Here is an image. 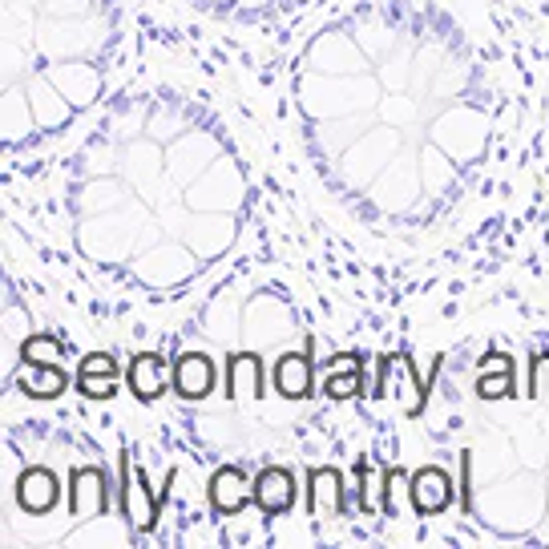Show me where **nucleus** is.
<instances>
[{"mask_svg":"<svg viewBox=\"0 0 549 549\" xmlns=\"http://www.w3.org/2000/svg\"><path fill=\"white\" fill-rule=\"evenodd\" d=\"M17 497L29 513H49L53 501H57V477L49 469H29L21 481H17Z\"/></svg>","mask_w":549,"mask_h":549,"instance_id":"nucleus-3","label":"nucleus"},{"mask_svg":"<svg viewBox=\"0 0 549 549\" xmlns=\"http://www.w3.org/2000/svg\"><path fill=\"white\" fill-rule=\"evenodd\" d=\"M81 376H118V364L109 352H93L81 360Z\"/></svg>","mask_w":549,"mask_h":549,"instance_id":"nucleus-16","label":"nucleus"},{"mask_svg":"<svg viewBox=\"0 0 549 549\" xmlns=\"http://www.w3.org/2000/svg\"><path fill=\"white\" fill-rule=\"evenodd\" d=\"M77 388H81V396H89V400H109V396L118 392V376H81Z\"/></svg>","mask_w":549,"mask_h":549,"instance_id":"nucleus-15","label":"nucleus"},{"mask_svg":"<svg viewBox=\"0 0 549 549\" xmlns=\"http://www.w3.org/2000/svg\"><path fill=\"white\" fill-rule=\"evenodd\" d=\"M210 501L218 513H235L247 501V477L239 469H218L210 477Z\"/></svg>","mask_w":549,"mask_h":549,"instance_id":"nucleus-6","label":"nucleus"},{"mask_svg":"<svg viewBox=\"0 0 549 549\" xmlns=\"http://www.w3.org/2000/svg\"><path fill=\"white\" fill-rule=\"evenodd\" d=\"M255 501H259L263 513H283V509H291V501H295V481H291V473H287V469H267V473L259 477V485H255Z\"/></svg>","mask_w":549,"mask_h":549,"instance_id":"nucleus-4","label":"nucleus"},{"mask_svg":"<svg viewBox=\"0 0 549 549\" xmlns=\"http://www.w3.org/2000/svg\"><path fill=\"white\" fill-rule=\"evenodd\" d=\"M101 501H105V493H101V473H97V469H77V473H73V509H77V517L97 513Z\"/></svg>","mask_w":549,"mask_h":549,"instance_id":"nucleus-10","label":"nucleus"},{"mask_svg":"<svg viewBox=\"0 0 549 549\" xmlns=\"http://www.w3.org/2000/svg\"><path fill=\"white\" fill-rule=\"evenodd\" d=\"M21 356H25V364H57L61 344H57V340H45V336H33V340H25Z\"/></svg>","mask_w":549,"mask_h":549,"instance_id":"nucleus-13","label":"nucleus"},{"mask_svg":"<svg viewBox=\"0 0 549 549\" xmlns=\"http://www.w3.org/2000/svg\"><path fill=\"white\" fill-rule=\"evenodd\" d=\"M21 388L33 396V400H49V396H61L65 392V372L57 364H29L21 372Z\"/></svg>","mask_w":549,"mask_h":549,"instance_id":"nucleus-8","label":"nucleus"},{"mask_svg":"<svg viewBox=\"0 0 549 549\" xmlns=\"http://www.w3.org/2000/svg\"><path fill=\"white\" fill-rule=\"evenodd\" d=\"M311 489H315V501H319L323 509H332V505L340 501V477H336L332 469H319V473L311 477Z\"/></svg>","mask_w":549,"mask_h":549,"instance_id":"nucleus-14","label":"nucleus"},{"mask_svg":"<svg viewBox=\"0 0 549 549\" xmlns=\"http://www.w3.org/2000/svg\"><path fill=\"white\" fill-rule=\"evenodd\" d=\"M174 388H178L186 400L210 396V388H214V364H210V356L186 352V356L178 360V368H174Z\"/></svg>","mask_w":549,"mask_h":549,"instance_id":"nucleus-1","label":"nucleus"},{"mask_svg":"<svg viewBox=\"0 0 549 549\" xmlns=\"http://www.w3.org/2000/svg\"><path fill=\"white\" fill-rule=\"evenodd\" d=\"M453 501V485L441 469H420L412 481V509L416 513H441Z\"/></svg>","mask_w":549,"mask_h":549,"instance_id":"nucleus-2","label":"nucleus"},{"mask_svg":"<svg viewBox=\"0 0 549 549\" xmlns=\"http://www.w3.org/2000/svg\"><path fill=\"white\" fill-rule=\"evenodd\" d=\"M513 388V368L505 356H489L481 364V380H477V396L481 400H497V396H509Z\"/></svg>","mask_w":549,"mask_h":549,"instance_id":"nucleus-9","label":"nucleus"},{"mask_svg":"<svg viewBox=\"0 0 549 549\" xmlns=\"http://www.w3.org/2000/svg\"><path fill=\"white\" fill-rule=\"evenodd\" d=\"M259 360L255 356H235L231 360V396L239 400V396H251V400H259Z\"/></svg>","mask_w":549,"mask_h":549,"instance_id":"nucleus-12","label":"nucleus"},{"mask_svg":"<svg viewBox=\"0 0 549 549\" xmlns=\"http://www.w3.org/2000/svg\"><path fill=\"white\" fill-rule=\"evenodd\" d=\"M166 384L170 380H166V368H162L158 356H138L130 364V388H134L138 400H158L166 392Z\"/></svg>","mask_w":549,"mask_h":549,"instance_id":"nucleus-7","label":"nucleus"},{"mask_svg":"<svg viewBox=\"0 0 549 549\" xmlns=\"http://www.w3.org/2000/svg\"><path fill=\"white\" fill-rule=\"evenodd\" d=\"M360 356H340L332 360V372H327V396L332 400H348L360 392Z\"/></svg>","mask_w":549,"mask_h":549,"instance_id":"nucleus-11","label":"nucleus"},{"mask_svg":"<svg viewBox=\"0 0 549 549\" xmlns=\"http://www.w3.org/2000/svg\"><path fill=\"white\" fill-rule=\"evenodd\" d=\"M275 388L287 396V400H303L311 392V360L303 352H291L279 360L275 368Z\"/></svg>","mask_w":549,"mask_h":549,"instance_id":"nucleus-5","label":"nucleus"}]
</instances>
